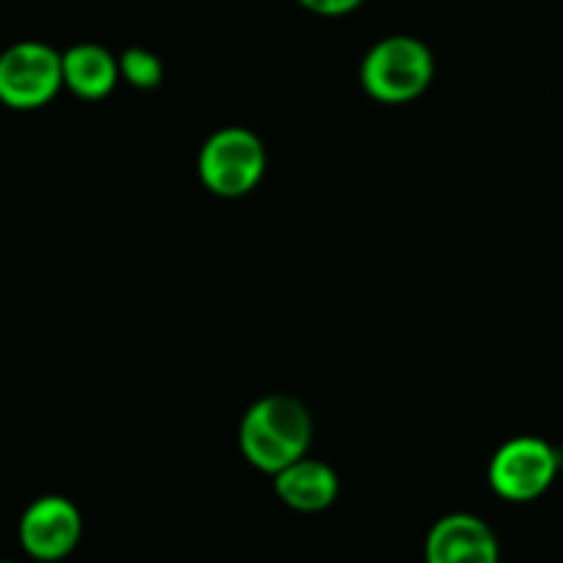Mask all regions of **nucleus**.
Here are the masks:
<instances>
[{
	"label": "nucleus",
	"instance_id": "1",
	"mask_svg": "<svg viewBox=\"0 0 563 563\" xmlns=\"http://www.w3.org/2000/svg\"><path fill=\"white\" fill-rule=\"evenodd\" d=\"M313 423L306 405L273 394L253 401L240 421V451L256 471L280 473L308 454Z\"/></svg>",
	"mask_w": 563,
	"mask_h": 563
},
{
	"label": "nucleus",
	"instance_id": "9",
	"mask_svg": "<svg viewBox=\"0 0 563 563\" xmlns=\"http://www.w3.org/2000/svg\"><path fill=\"white\" fill-rule=\"evenodd\" d=\"M64 55V88L75 97L97 102L115 88L121 77L119 58L97 42L71 44Z\"/></svg>",
	"mask_w": 563,
	"mask_h": 563
},
{
	"label": "nucleus",
	"instance_id": "7",
	"mask_svg": "<svg viewBox=\"0 0 563 563\" xmlns=\"http://www.w3.org/2000/svg\"><path fill=\"white\" fill-rule=\"evenodd\" d=\"M423 559L427 563H498L500 548L482 517L454 511L432 526Z\"/></svg>",
	"mask_w": 563,
	"mask_h": 563
},
{
	"label": "nucleus",
	"instance_id": "6",
	"mask_svg": "<svg viewBox=\"0 0 563 563\" xmlns=\"http://www.w3.org/2000/svg\"><path fill=\"white\" fill-rule=\"evenodd\" d=\"M16 537H20V548L33 561H64L80 544L82 515L75 500L64 495H42L22 511Z\"/></svg>",
	"mask_w": 563,
	"mask_h": 563
},
{
	"label": "nucleus",
	"instance_id": "10",
	"mask_svg": "<svg viewBox=\"0 0 563 563\" xmlns=\"http://www.w3.org/2000/svg\"><path fill=\"white\" fill-rule=\"evenodd\" d=\"M121 77H124L130 86L141 88V91H148V88H157L163 82V60L146 47H130L124 49V55L119 58Z\"/></svg>",
	"mask_w": 563,
	"mask_h": 563
},
{
	"label": "nucleus",
	"instance_id": "12",
	"mask_svg": "<svg viewBox=\"0 0 563 563\" xmlns=\"http://www.w3.org/2000/svg\"><path fill=\"white\" fill-rule=\"evenodd\" d=\"M0 563H16V561H0Z\"/></svg>",
	"mask_w": 563,
	"mask_h": 563
},
{
	"label": "nucleus",
	"instance_id": "3",
	"mask_svg": "<svg viewBox=\"0 0 563 563\" xmlns=\"http://www.w3.org/2000/svg\"><path fill=\"white\" fill-rule=\"evenodd\" d=\"M267 152L262 137L247 126H223L198 152L201 185L218 198H242L262 181Z\"/></svg>",
	"mask_w": 563,
	"mask_h": 563
},
{
	"label": "nucleus",
	"instance_id": "4",
	"mask_svg": "<svg viewBox=\"0 0 563 563\" xmlns=\"http://www.w3.org/2000/svg\"><path fill=\"white\" fill-rule=\"evenodd\" d=\"M64 88V55L47 42L22 38L0 53V104L9 110H38Z\"/></svg>",
	"mask_w": 563,
	"mask_h": 563
},
{
	"label": "nucleus",
	"instance_id": "8",
	"mask_svg": "<svg viewBox=\"0 0 563 563\" xmlns=\"http://www.w3.org/2000/svg\"><path fill=\"white\" fill-rule=\"evenodd\" d=\"M275 495L289 509L302 511V515H317V511L330 509L339 498V476L328 462L300 456L273 476Z\"/></svg>",
	"mask_w": 563,
	"mask_h": 563
},
{
	"label": "nucleus",
	"instance_id": "5",
	"mask_svg": "<svg viewBox=\"0 0 563 563\" xmlns=\"http://www.w3.org/2000/svg\"><path fill=\"white\" fill-rule=\"evenodd\" d=\"M561 471V451L537 434H520L500 445L489 462V487L509 504L542 498Z\"/></svg>",
	"mask_w": 563,
	"mask_h": 563
},
{
	"label": "nucleus",
	"instance_id": "2",
	"mask_svg": "<svg viewBox=\"0 0 563 563\" xmlns=\"http://www.w3.org/2000/svg\"><path fill=\"white\" fill-rule=\"evenodd\" d=\"M434 80V55L416 36H385L361 64V86L372 99L405 104L421 97Z\"/></svg>",
	"mask_w": 563,
	"mask_h": 563
},
{
	"label": "nucleus",
	"instance_id": "11",
	"mask_svg": "<svg viewBox=\"0 0 563 563\" xmlns=\"http://www.w3.org/2000/svg\"><path fill=\"white\" fill-rule=\"evenodd\" d=\"M306 11L319 16H344L352 14L355 9H361L366 0H297Z\"/></svg>",
	"mask_w": 563,
	"mask_h": 563
}]
</instances>
